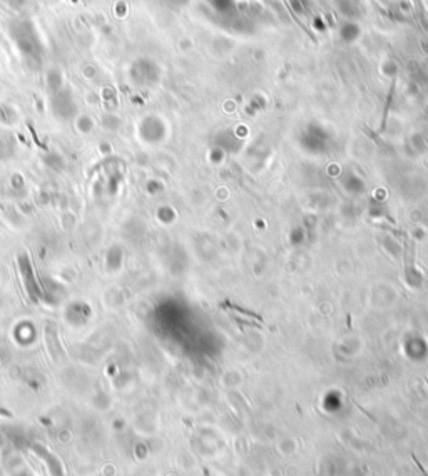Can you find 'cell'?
<instances>
[{"mask_svg": "<svg viewBox=\"0 0 428 476\" xmlns=\"http://www.w3.org/2000/svg\"><path fill=\"white\" fill-rule=\"evenodd\" d=\"M3 9L9 10L10 14H15V17H20L27 12L29 2L27 0H2Z\"/></svg>", "mask_w": 428, "mask_h": 476, "instance_id": "1", "label": "cell"}]
</instances>
